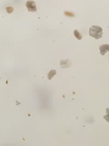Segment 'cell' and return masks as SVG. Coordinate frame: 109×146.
Returning a JSON list of instances; mask_svg holds the SVG:
<instances>
[{
    "label": "cell",
    "instance_id": "obj_5",
    "mask_svg": "<svg viewBox=\"0 0 109 146\" xmlns=\"http://www.w3.org/2000/svg\"><path fill=\"white\" fill-rule=\"evenodd\" d=\"M74 35L76 37V38H77L78 39L81 40L82 38H83V36H82V35L80 34V32L77 30H74Z\"/></svg>",
    "mask_w": 109,
    "mask_h": 146
},
{
    "label": "cell",
    "instance_id": "obj_2",
    "mask_svg": "<svg viewBox=\"0 0 109 146\" xmlns=\"http://www.w3.org/2000/svg\"><path fill=\"white\" fill-rule=\"evenodd\" d=\"M26 7L29 11H36V6L34 1H27L26 2Z\"/></svg>",
    "mask_w": 109,
    "mask_h": 146
},
{
    "label": "cell",
    "instance_id": "obj_6",
    "mask_svg": "<svg viewBox=\"0 0 109 146\" xmlns=\"http://www.w3.org/2000/svg\"><path fill=\"white\" fill-rule=\"evenodd\" d=\"M13 10H14V9H13V7H11V6H8V7L6 8V11H7V12L8 13H11L13 12Z\"/></svg>",
    "mask_w": 109,
    "mask_h": 146
},
{
    "label": "cell",
    "instance_id": "obj_4",
    "mask_svg": "<svg viewBox=\"0 0 109 146\" xmlns=\"http://www.w3.org/2000/svg\"><path fill=\"white\" fill-rule=\"evenodd\" d=\"M56 70H51V71L49 72V73H48V79L51 80V79L53 78V76H54L55 75H56Z\"/></svg>",
    "mask_w": 109,
    "mask_h": 146
},
{
    "label": "cell",
    "instance_id": "obj_1",
    "mask_svg": "<svg viewBox=\"0 0 109 146\" xmlns=\"http://www.w3.org/2000/svg\"><path fill=\"white\" fill-rule=\"evenodd\" d=\"M102 34L103 31L102 28L100 26L94 25L89 29V35L95 39H100L102 37Z\"/></svg>",
    "mask_w": 109,
    "mask_h": 146
},
{
    "label": "cell",
    "instance_id": "obj_3",
    "mask_svg": "<svg viewBox=\"0 0 109 146\" xmlns=\"http://www.w3.org/2000/svg\"><path fill=\"white\" fill-rule=\"evenodd\" d=\"M100 53L101 54V55H105L107 52L109 51V45L108 44L101 45V46L100 47Z\"/></svg>",
    "mask_w": 109,
    "mask_h": 146
}]
</instances>
